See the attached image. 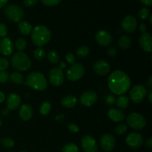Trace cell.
Returning a JSON list of instances; mask_svg holds the SVG:
<instances>
[{
  "label": "cell",
  "mask_w": 152,
  "mask_h": 152,
  "mask_svg": "<svg viewBox=\"0 0 152 152\" xmlns=\"http://www.w3.org/2000/svg\"><path fill=\"white\" fill-rule=\"evenodd\" d=\"M7 3V0H0V9L2 8Z\"/></svg>",
  "instance_id": "obj_48"
},
{
  "label": "cell",
  "mask_w": 152,
  "mask_h": 152,
  "mask_svg": "<svg viewBox=\"0 0 152 152\" xmlns=\"http://www.w3.org/2000/svg\"><path fill=\"white\" fill-rule=\"evenodd\" d=\"M139 28H140V31L142 33V34H144V33L146 32L147 26H146V25H145V23H142V24H141V25H140Z\"/></svg>",
  "instance_id": "obj_46"
},
{
  "label": "cell",
  "mask_w": 152,
  "mask_h": 152,
  "mask_svg": "<svg viewBox=\"0 0 152 152\" xmlns=\"http://www.w3.org/2000/svg\"><path fill=\"white\" fill-rule=\"evenodd\" d=\"M108 88L113 94L122 95L129 91L131 80L129 76L122 71L117 70L111 74L108 80Z\"/></svg>",
  "instance_id": "obj_1"
},
{
  "label": "cell",
  "mask_w": 152,
  "mask_h": 152,
  "mask_svg": "<svg viewBox=\"0 0 152 152\" xmlns=\"http://www.w3.org/2000/svg\"><path fill=\"white\" fill-rule=\"evenodd\" d=\"M1 142V144L2 145V146H4V148H13L15 145L14 140H13L12 138L8 137L1 139V142Z\"/></svg>",
  "instance_id": "obj_32"
},
{
  "label": "cell",
  "mask_w": 152,
  "mask_h": 152,
  "mask_svg": "<svg viewBox=\"0 0 152 152\" xmlns=\"http://www.w3.org/2000/svg\"><path fill=\"white\" fill-rule=\"evenodd\" d=\"M33 108L28 104H24L19 108V117L24 121H28L31 120L33 117Z\"/></svg>",
  "instance_id": "obj_20"
},
{
  "label": "cell",
  "mask_w": 152,
  "mask_h": 152,
  "mask_svg": "<svg viewBox=\"0 0 152 152\" xmlns=\"http://www.w3.org/2000/svg\"><path fill=\"white\" fill-rule=\"evenodd\" d=\"M116 103L118 108H126L129 105V99L126 96H120L116 100Z\"/></svg>",
  "instance_id": "obj_27"
},
{
  "label": "cell",
  "mask_w": 152,
  "mask_h": 152,
  "mask_svg": "<svg viewBox=\"0 0 152 152\" xmlns=\"http://www.w3.org/2000/svg\"><path fill=\"white\" fill-rule=\"evenodd\" d=\"M51 109V104L49 102H44L40 106V113L42 115H48Z\"/></svg>",
  "instance_id": "obj_31"
},
{
  "label": "cell",
  "mask_w": 152,
  "mask_h": 152,
  "mask_svg": "<svg viewBox=\"0 0 152 152\" xmlns=\"http://www.w3.org/2000/svg\"><path fill=\"white\" fill-rule=\"evenodd\" d=\"M96 41L99 45L107 47L112 43V36L106 31H99L96 34Z\"/></svg>",
  "instance_id": "obj_14"
},
{
  "label": "cell",
  "mask_w": 152,
  "mask_h": 152,
  "mask_svg": "<svg viewBox=\"0 0 152 152\" xmlns=\"http://www.w3.org/2000/svg\"><path fill=\"white\" fill-rule=\"evenodd\" d=\"M4 15L11 22L18 23L21 22L24 17V11L22 7L17 4H10L4 9Z\"/></svg>",
  "instance_id": "obj_6"
},
{
  "label": "cell",
  "mask_w": 152,
  "mask_h": 152,
  "mask_svg": "<svg viewBox=\"0 0 152 152\" xmlns=\"http://www.w3.org/2000/svg\"><path fill=\"white\" fill-rule=\"evenodd\" d=\"M150 16V10L146 7H142L138 12V16L141 19H146Z\"/></svg>",
  "instance_id": "obj_35"
},
{
  "label": "cell",
  "mask_w": 152,
  "mask_h": 152,
  "mask_svg": "<svg viewBox=\"0 0 152 152\" xmlns=\"http://www.w3.org/2000/svg\"><path fill=\"white\" fill-rule=\"evenodd\" d=\"M7 27L5 24L0 23V37H5L7 34Z\"/></svg>",
  "instance_id": "obj_38"
},
{
  "label": "cell",
  "mask_w": 152,
  "mask_h": 152,
  "mask_svg": "<svg viewBox=\"0 0 152 152\" xmlns=\"http://www.w3.org/2000/svg\"><path fill=\"white\" fill-rule=\"evenodd\" d=\"M85 68L80 63H74L71 65L67 71V79L70 81H78L85 75Z\"/></svg>",
  "instance_id": "obj_8"
},
{
  "label": "cell",
  "mask_w": 152,
  "mask_h": 152,
  "mask_svg": "<svg viewBox=\"0 0 152 152\" xmlns=\"http://www.w3.org/2000/svg\"><path fill=\"white\" fill-rule=\"evenodd\" d=\"M108 53L109 56H114L117 54V50L114 47H109L108 49Z\"/></svg>",
  "instance_id": "obj_43"
},
{
  "label": "cell",
  "mask_w": 152,
  "mask_h": 152,
  "mask_svg": "<svg viewBox=\"0 0 152 152\" xmlns=\"http://www.w3.org/2000/svg\"><path fill=\"white\" fill-rule=\"evenodd\" d=\"M139 45L146 52L152 51V37L148 33H144L140 37Z\"/></svg>",
  "instance_id": "obj_18"
},
{
  "label": "cell",
  "mask_w": 152,
  "mask_h": 152,
  "mask_svg": "<svg viewBox=\"0 0 152 152\" xmlns=\"http://www.w3.org/2000/svg\"><path fill=\"white\" fill-rule=\"evenodd\" d=\"M97 100V94L93 91L84 92L80 96V102L86 107H91Z\"/></svg>",
  "instance_id": "obj_13"
},
{
  "label": "cell",
  "mask_w": 152,
  "mask_h": 152,
  "mask_svg": "<svg viewBox=\"0 0 152 152\" xmlns=\"http://www.w3.org/2000/svg\"><path fill=\"white\" fill-rule=\"evenodd\" d=\"M121 27L123 31L131 34L136 31L137 27V21L134 16L128 15L122 21Z\"/></svg>",
  "instance_id": "obj_10"
},
{
  "label": "cell",
  "mask_w": 152,
  "mask_h": 152,
  "mask_svg": "<svg viewBox=\"0 0 152 152\" xmlns=\"http://www.w3.org/2000/svg\"><path fill=\"white\" fill-rule=\"evenodd\" d=\"M62 152H79V148L74 143H68L62 148Z\"/></svg>",
  "instance_id": "obj_33"
},
{
  "label": "cell",
  "mask_w": 152,
  "mask_h": 152,
  "mask_svg": "<svg viewBox=\"0 0 152 152\" xmlns=\"http://www.w3.org/2000/svg\"><path fill=\"white\" fill-rule=\"evenodd\" d=\"M9 66V61L6 58L0 57V71H5Z\"/></svg>",
  "instance_id": "obj_36"
},
{
  "label": "cell",
  "mask_w": 152,
  "mask_h": 152,
  "mask_svg": "<svg viewBox=\"0 0 152 152\" xmlns=\"http://www.w3.org/2000/svg\"><path fill=\"white\" fill-rule=\"evenodd\" d=\"M38 0H23V3L26 7H33L37 3Z\"/></svg>",
  "instance_id": "obj_42"
},
{
  "label": "cell",
  "mask_w": 152,
  "mask_h": 152,
  "mask_svg": "<svg viewBox=\"0 0 152 152\" xmlns=\"http://www.w3.org/2000/svg\"><path fill=\"white\" fill-rule=\"evenodd\" d=\"M100 145L104 151H112L116 146L115 138L111 134H103L100 138Z\"/></svg>",
  "instance_id": "obj_12"
},
{
  "label": "cell",
  "mask_w": 152,
  "mask_h": 152,
  "mask_svg": "<svg viewBox=\"0 0 152 152\" xmlns=\"http://www.w3.org/2000/svg\"><path fill=\"white\" fill-rule=\"evenodd\" d=\"M62 0H41L42 2L47 6H54L59 4Z\"/></svg>",
  "instance_id": "obj_39"
},
{
  "label": "cell",
  "mask_w": 152,
  "mask_h": 152,
  "mask_svg": "<svg viewBox=\"0 0 152 152\" xmlns=\"http://www.w3.org/2000/svg\"><path fill=\"white\" fill-rule=\"evenodd\" d=\"M1 114H2V115H4V116L7 115V114H8V110H7V109L3 110V111L1 112Z\"/></svg>",
  "instance_id": "obj_52"
},
{
  "label": "cell",
  "mask_w": 152,
  "mask_h": 152,
  "mask_svg": "<svg viewBox=\"0 0 152 152\" xmlns=\"http://www.w3.org/2000/svg\"><path fill=\"white\" fill-rule=\"evenodd\" d=\"M21 98L17 94L10 93L7 96V100H6V105L7 109L9 110H16L20 106Z\"/></svg>",
  "instance_id": "obj_19"
},
{
  "label": "cell",
  "mask_w": 152,
  "mask_h": 152,
  "mask_svg": "<svg viewBox=\"0 0 152 152\" xmlns=\"http://www.w3.org/2000/svg\"><path fill=\"white\" fill-rule=\"evenodd\" d=\"M16 48L19 51L22 52V50H25L27 47V41L23 38H19L16 39Z\"/></svg>",
  "instance_id": "obj_30"
},
{
  "label": "cell",
  "mask_w": 152,
  "mask_h": 152,
  "mask_svg": "<svg viewBox=\"0 0 152 152\" xmlns=\"http://www.w3.org/2000/svg\"><path fill=\"white\" fill-rule=\"evenodd\" d=\"M9 79L15 84H22L24 83V77L19 72H13L9 75Z\"/></svg>",
  "instance_id": "obj_25"
},
{
  "label": "cell",
  "mask_w": 152,
  "mask_h": 152,
  "mask_svg": "<svg viewBox=\"0 0 152 152\" xmlns=\"http://www.w3.org/2000/svg\"><path fill=\"white\" fill-rule=\"evenodd\" d=\"M32 25L27 21L22 20L19 22V31L22 35H29L32 32Z\"/></svg>",
  "instance_id": "obj_22"
},
{
  "label": "cell",
  "mask_w": 152,
  "mask_h": 152,
  "mask_svg": "<svg viewBox=\"0 0 152 152\" xmlns=\"http://www.w3.org/2000/svg\"><path fill=\"white\" fill-rule=\"evenodd\" d=\"M51 38L50 30L45 25H37L31 32V39L37 47H42L47 44Z\"/></svg>",
  "instance_id": "obj_2"
},
{
  "label": "cell",
  "mask_w": 152,
  "mask_h": 152,
  "mask_svg": "<svg viewBox=\"0 0 152 152\" xmlns=\"http://www.w3.org/2000/svg\"><path fill=\"white\" fill-rule=\"evenodd\" d=\"M126 144L133 148H140L142 145V137L138 133H131L127 136L126 140Z\"/></svg>",
  "instance_id": "obj_15"
},
{
  "label": "cell",
  "mask_w": 152,
  "mask_h": 152,
  "mask_svg": "<svg viewBox=\"0 0 152 152\" xmlns=\"http://www.w3.org/2000/svg\"><path fill=\"white\" fill-rule=\"evenodd\" d=\"M1 119L0 118V127H1Z\"/></svg>",
  "instance_id": "obj_54"
},
{
  "label": "cell",
  "mask_w": 152,
  "mask_h": 152,
  "mask_svg": "<svg viewBox=\"0 0 152 152\" xmlns=\"http://www.w3.org/2000/svg\"><path fill=\"white\" fill-rule=\"evenodd\" d=\"M22 152H26V151H22Z\"/></svg>",
  "instance_id": "obj_55"
},
{
  "label": "cell",
  "mask_w": 152,
  "mask_h": 152,
  "mask_svg": "<svg viewBox=\"0 0 152 152\" xmlns=\"http://www.w3.org/2000/svg\"><path fill=\"white\" fill-rule=\"evenodd\" d=\"M66 64L64 62H61L59 67L51 68L48 72V79L50 83L54 86H59L63 83L64 74L62 69L65 68Z\"/></svg>",
  "instance_id": "obj_5"
},
{
  "label": "cell",
  "mask_w": 152,
  "mask_h": 152,
  "mask_svg": "<svg viewBox=\"0 0 152 152\" xmlns=\"http://www.w3.org/2000/svg\"><path fill=\"white\" fill-rule=\"evenodd\" d=\"M119 46L122 49H129L131 47V45H132V41H131V39L129 36L127 35H123L120 37V39H119Z\"/></svg>",
  "instance_id": "obj_24"
},
{
  "label": "cell",
  "mask_w": 152,
  "mask_h": 152,
  "mask_svg": "<svg viewBox=\"0 0 152 152\" xmlns=\"http://www.w3.org/2000/svg\"><path fill=\"white\" fill-rule=\"evenodd\" d=\"M130 98L134 103L142 102L147 94V89L142 85H136L130 91Z\"/></svg>",
  "instance_id": "obj_9"
},
{
  "label": "cell",
  "mask_w": 152,
  "mask_h": 152,
  "mask_svg": "<svg viewBox=\"0 0 152 152\" xmlns=\"http://www.w3.org/2000/svg\"><path fill=\"white\" fill-rule=\"evenodd\" d=\"M148 100L150 102H152V91L151 90L148 93Z\"/></svg>",
  "instance_id": "obj_51"
},
{
  "label": "cell",
  "mask_w": 152,
  "mask_h": 152,
  "mask_svg": "<svg viewBox=\"0 0 152 152\" xmlns=\"http://www.w3.org/2000/svg\"><path fill=\"white\" fill-rule=\"evenodd\" d=\"M145 145H146V146L148 147V148H152V138L151 137H149L148 140H147L146 142H145Z\"/></svg>",
  "instance_id": "obj_47"
},
{
  "label": "cell",
  "mask_w": 152,
  "mask_h": 152,
  "mask_svg": "<svg viewBox=\"0 0 152 152\" xmlns=\"http://www.w3.org/2000/svg\"><path fill=\"white\" fill-rule=\"evenodd\" d=\"M93 69L96 74L103 76L109 72L111 70V65L106 61L100 59L95 62L93 66Z\"/></svg>",
  "instance_id": "obj_17"
},
{
  "label": "cell",
  "mask_w": 152,
  "mask_h": 152,
  "mask_svg": "<svg viewBox=\"0 0 152 152\" xmlns=\"http://www.w3.org/2000/svg\"><path fill=\"white\" fill-rule=\"evenodd\" d=\"M68 128L71 132H74V133H77V132H78L79 130H80L78 126L74 124V123H68Z\"/></svg>",
  "instance_id": "obj_41"
},
{
  "label": "cell",
  "mask_w": 152,
  "mask_h": 152,
  "mask_svg": "<svg viewBox=\"0 0 152 152\" xmlns=\"http://www.w3.org/2000/svg\"><path fill=\"white\" fill-rule=\"evenodd\" d=\"M65 59H66V61L68 62V63L71 64V65L75 63L76 58H75V56H74L73 53H68V54H66V56H65Z\"/></svg>",
  "instance_id": "obj_40"
},
{
  "label": "cell",
  "mask_w": 152,
  "mask_h": 152,
  "mask_svg": "<svg viewBox=\"0 0 152 152\" xmlns=\"http://www.w3.org/2000/svg\"><path fill=\"white\" fill-rule=\"evenodd\" d=\"M115 98L113 96H108V97H107L106 102L108 104H109V105H112V104H114V102H115Z\"/></svg>",
  "instance_id": "obj_44"
},
{
  "label": "cell",
  "mask_w": 152,
  "mask_h": 152,
  "mask_svg": "<svg viewBox=\"0 0 152 152\" xmlns=\"http://www.w3.org/2000/svg\"><path fill=\"white\" fill-rule=\"evenodd\" d=\"M81 145L85 152H96L98 150L97 142L89 135H86L82 138Z\"/></svg>",
  "instance_id": "obj_11"
},
{
  "label": "cell",
  "mask_w": 152,
  "mask_h": 152,
  "mask_svg": "<svg viewBox=\"0 0 152 152\" xmlns=\"http://www.w3.org/2000/svg\"><path fill=\"white\" fill-rule=\"evenodd\" d=\"M9 80V74L6 71H0V83H5Z\"/></svg>",
  "instance_id": "obj_37"
},
{
  "label": "cell",
  "mask_w": 152,
  "mask_h": 152,
  "mask_svg": "<svg viewBox=\"0 0 152 152\" xmlns=\"http://www.w3.org/2000/svg\"><path fill=\"white\" fill-rule=\"evenodd\" d=\"M11 65L13 68L19 71H26L31 67V61L28 55L21 51H18L11 58Z\"/></svg>",
  "instance_id": "obj_4"
},
{
  "label": "cell",
  "mask_w": 152,
  "mask_h": 152,
  "mask_svg": "<svg viewBox=\"0 0 152 152\" xmlns=\"http://www.w3.org/2000/svg\"><path fill=\"white\" fill-rule=\"evenodd\" d=\"M26 84L30 88L38 91H45L48 87V82L44 74L35 71L28 75L26 78Z\"/></svg>",
  "instance_id": "obj_3"
},
{
  "label": "cell",
  "mask_w": 152,
  "mask_h": 152,
  "mask_svg": "<svg viewBox=\"0 0 152 152\" xmlns=\"http://www.w3.org/2000/svg\"><path fill=\"white\" fill-rule=\"evenodd\" d=\"M150 23H151L152 25V15L150 16Z\"/></svg>",
  "instance_id": "obj_53"
},
{
  "label": "cell",
  "mask_w": 152,
  "mask_h": 152,
  "mask_svg": "<svg viewBox=\"0 0 152 152\" xmlns=\"http://www.w3.org/2000/svg\"><path fill=\"white\" fill-rule=\"evenodd\" d=\"M13 52V44L8 37H3L0 40V53L4 56H10Z\"/></svg>",
  "instance_id": "obj_16"
},
{
  "label": "cell",
  "mask_w": 152,
  "mask_h": 152,
  "mask_svg": "<svg viewBox=\"0 0 152 152\" xmlns=\"http://www.w3.org/2000/svg\"><path fill=\"white\" fill-rule=\"evenodd\" d=\"M90 53V49L86 45L80 46L77 50V55L80 58H85L88 56Z\"/></svg>",
  "instance_id": "obj_29"
},
{
  "label": "cell",
  "mask_w": 152,
  "mask_h": 152,
  "mask_svg": "<svg viewBox=\"0 0 152 152\" xmlns=\"http://www.w3.org/2000/svg\"><path fill=\"white\" fill-rule=\"evenodd\" d=\"M126 123L129 127L135 130H141L146 124L145 119L140 114L137 112L132 113L126 118Z\"/></svg>",
  "instance_id": "obj_7"
},
{
  "label": "cell",
  "mask_w": 152,
  "mask_h": 152,
  "mask_svg": "<svg viewBox=\"0 0 152 152\" xmlns=\"http://www.w3.org/2000/svg\"><path fill=\"white\" fill-rule=\"evenodd\" d=\"M4 99H5V96H4V93L0 91V104H1L2 102H4Z\"/></svg>",
  "instance_id": "obj_49"
},
{
  "label": "cell",
  "mask_w": 152,
  "mask_h": 152,
  "mask_svg": "<svg viewBox=\"0 0 152 152\" xmlns=\"http://www.w3.org/2000/svg\"><path fill=\"white\" fill-rule=\"evenodd\" d=\"M47 57L52 65H57L59 62V55L56 50H50L48 53Z\"/></svg>",
  "instance_id": "obj_26"
},
{
  "label": "cell",
  "mask_w": 152,
  "mask_h": 152,
  "mask_svg": "<svg viewBox=\"0 0 152 152\" xmlns=\"http://www.w3.org/2000/svg\"><path fill=\"white\" fill-rule=\"evenodd\" d=\"M108 116L112 121L114 122H121L124 120V113L120 109L112 108H110L108 111Z\"/></svg>",
  "instance_id": "obj_21"
},
{
  "label": "cell",
  "mask_w": 152,
  "mask_h": 152,
  "mask_svg": "<svg viewBox=\"0 0 152 152\" xmlns=\"http://www.w3.org/2000/svg\"><path fill=\"white\" fill-rule=\"evenodd\" d=\"M127 126H126V124L120 123V124H118L115 127V129H114V132H115V134H117V135H121L126 133V131H127Z\"/></svg>",
  "instance_id": "obj_34"
},
{
  "label": "cell",
  "mask_w": 152,
  "mask_h": 152,
  "mask_svg": "<svg viewBox=\"0 0 152 152\" xmlns=\"http://www.w3.org/2000/svg\"><path fill=\"white\" fill-rule=\"evenodd\" d=\"M147 86L149 88H152V77H150L149 79L148 80V82H147Z\"/></svg>",
  "instance_id": "obj_50"
},
{
  "label": "cell",
  "mask_w": 152,
  "mask_h": 152,
  "mask_svg": "<svg viewBox=\"0 0 152 152\" xmlns=\"http://www.w3.org/2000/svg\"><path fill=\"white\" fill-rule=\"evenodd\" d=\"M77 102V99L73 95H68L65 96L61 100V104L65 108H73L76 105Z\"/></svg>",
  "instance_id": "obj_23"
},
{
  "label": "cell",
  "mask_w": 152,
  "mask_h": 152,
  "mask_svg": "<svg viewBox=\"0 0 152 152\" xmlns=\"http://www.w3.org/2000/svg\"><path fill=\"white\" fill-rule=\"evenodd\" d=\"M142 4L146 5L147 7H150L152 4V0H139Z\"/></svg>",
  "instance_id": "obj_45"
},
{
  "label": "cell",
  "mask_w": 152,
  "mask_h": 152,
  "mask_svg": "<svg viewBox=\"0 0 152 152\" xmlns=\"http://www.w3.org/2000/svg\"><path fill=\"white\" fill-rule=\"evenodd\" d=\"M45 56V50L42 47H37L34 51V57L37 61H42Z\"/></svg>",
  "instance_id": "obj_28"
}]
</instances>
